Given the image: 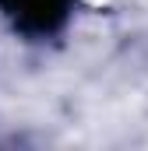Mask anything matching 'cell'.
Returning a JSON list of instances; mask_svg holds the SVG:
<instances>
[{
	"label": "cell",
	"mask_w": 148,
	"mask_h": 151,
	"mask_svg": "<svg viewBox=\"0 0 148 151\" xmlns=\"http://www.w3.org/2000/svg\"><path fill=\"white\" fill-rule=\"evenodd\" d=\"M64 4L67 0H4V7L14 14V21H21L25 28H53L64 14Z\"/></svg>",
	"instance_id": "1"
}]
</instances>
